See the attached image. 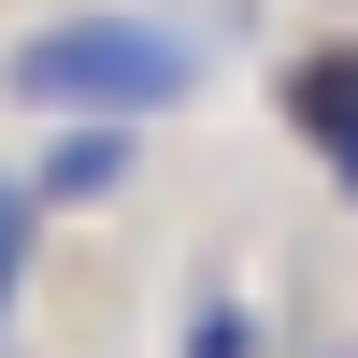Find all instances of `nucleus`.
I'll return each mask as SVG.
<instances>
[{"label":"nucleus","mask_w":358,"mask_h":358,"mask_svg":"<svg viewBox=\"0 0 358 358\" xmlns=\"http://www.w3.org/2000/svg\"><path fill=\"white\" fill-rule=\"evenodd\" d=\"M187 358H258V315H244V301H201V315H187Z\"/></svg>","instance_id":"5"},{"label":"nucleus","mask_w":358,"mask_h":358,"mask_svg":"<svg viewBox=\"0 0 358 358\" xmlns=\"http://www.w3.org/2000/svg\"><path fill=\"white\" fill-rule=\"evenodd\" d=\"M29 244H43V201L0 172V330H15V287H29Z\"/></svg>","instance_id":"4"},{"label":"nucleus","mask_w":358,"mask_h":358,"mask_svg":"<svg viewBox=\"0 0 358 358\" xmlns=\"http://www.w3.org/2000/svg\"><path fill=\"white\" fill-rule=\"evenodd\" d=\"M201 86V43L172 15H129V0H86V15H43L15 43V101L29 115H172Z\"/></svg>","instance_id":"1"},{"label":"nucleus","mask_w":358,"mask_h":358,"mask_svg":"<svg viewBox=\"0 0 358 358\" xmlns=\"http://www.w3.org/2000/svg\"><path fill=\"white\" fill-rule=\"evenodd\" d=\"M287 129L330 158V187L358 201V43H315L301 72H287Z\"/></svg>","instance_id":"2"},{"label":"nucleus","mask_w":358,"mask_h":358,"mask_svg":"<svg viewBox=\"0 0 358 358\" xmlns=\"http://www.w3.org/2000/svg\"><path fill=\"white\" fill-rule=\"evenodd\" d=\"M129 115H57V143H43V172H29V201H43V215H57V201H101V187H129Z\"/></svg>","instance_id":"3"}]
</instances>
